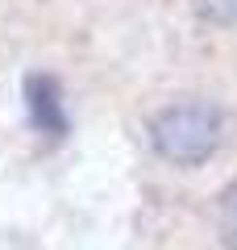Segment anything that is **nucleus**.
I'll return each mask as SVG.
<instances>
[{
	"instance_id": "1",
	"label": "nucleus",
	"mask_w": 237,
	"mask_h": 250,
	"mask_svg": "<svg viewBox=\"0 0 237 250\" xmlns=\"http://www.w3.org/2000/svg\"><path fill=\"white\" fill-rule=\"evenodd\" d=\"M150 146L171 167H204L225 146V113L212 100H179L154 113Z\"/></svg>"
},
{
	"instance_id": "2",
	"label": "nucleus",
	"mask_w": 237,
	"mask_h": 250,
	"mask_svg": "<svg viewBox=\"0 0 237 250\" xmlns=\"http://www.w3.org/2000/svg\"><path fill=\"white\" fill-rule=\"evenodd\" d=\"M25 108H29V121H34L38 134H46V138L67 134V104H62V92H59L54 75L34 71L25 80Z\"/></svg>"
},
{
	"instance_id": "3",
	"label": "nucleus",
	"mask_w": 237,
	"mask_h": 250,
	"mask_svg": "<svg viewBox=\"0 0 237 250\" xmlns=\"http://www.w3.org/2000/svg\"><path fill=\"white\" fill-rule=\"evenodd\" d=\"M225 233L237 242V188H233V196L225 200Z\"/></svg>"
}]
</instances>
